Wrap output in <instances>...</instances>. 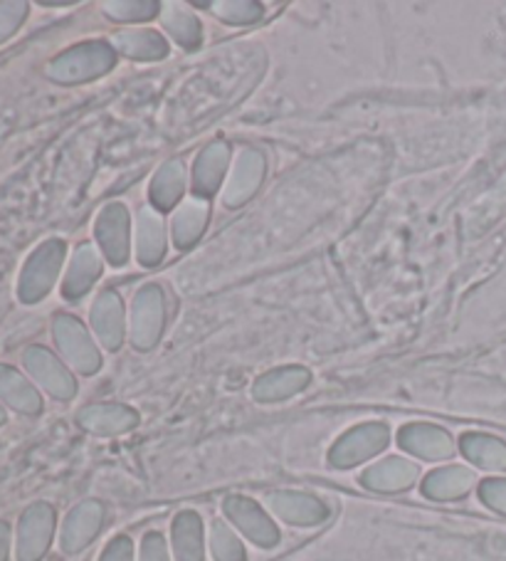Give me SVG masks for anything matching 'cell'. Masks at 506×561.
Wrapping results in <instances>:
<instances>
[{
  "mask_svg": "<svg viewBox=\"0 0 506 561\" xmlns=\"http://www.w3.org/2000/svg\"><path fill=\"white\" fill-rule=\"evenodd\" d=\"M208 218H210L208 198L193 196L188 201H183L181 208L173 213L171 218V236L176 248L188 250L191 245H196L203 236V230L208 226Z\"/></svg>",
  "mask_w": 506,
  "mask_h": 561,
  "instance_id": "cell-19",
  "label": "cell"
},
{
  "mask_svg": "<svg viewBox=\"0 0 506 561\" xmlns=\"http://www.w3.org/2000/svg\"><path fill=\"white\" fill-rule=\"evenodd\" d=\"M67 255V245L60 238L45 240L43 245L33 250V255L25 260L21 279H18V297L23 305H35L50 295Z\"/></svg>",
  "mask_w": 506,
  "mask_h": 561,
  "instance_id": "cell-2",
  "label": "cell"
},
{
  "mask_svg": "<svg viewBox=\"0 0 506 561\" xmlns=\"http://www.w3.org/2000/svg\"><path fill=\"white\" fill-rule=\"evenodd\" d=\"M0 401L23 415H37L43 411V399L35 386L8 364H0Z\"/></svg>",
  "mask_w": 506,
  "mask_h": 561,
  "instance_id": "cell-23",
  "label": "cell"
},
{
  "mask_svg": "<svg viewBox=\"0 0 506 561\" xmlns=\"http://www.w3.org/2000/svg\"><path fill=\"white\" fill-rule=\"evenodd\" d=\"M100 561H134V541L124 535L112 539L102 551Z\"/></svg>",
  "mask_w": 506,
  "mask_h": 561,
  "instance_id": "cell-35",
  "label": "cell"
},
{
  "mask_svg": "<svg viewBox=\"0 0 506 561\" xmlns=\"http://www.w3.org/2000/svg\"><path fill=\"white\" fill-rule=\"evenodd\" d=\"M165 324V297L159 285H146L131 302V344L139 352H149L159 344Z\"/></svg>",
  "mask_w": 506,
  "mask_h": 561,
  "instance_id": "cell-5",
  "label": "cell"
},
{
  "mask_svg": "<svg viewBox=\"0 0 506 561\" xmlns=\"http://www.w3.org/2000/svg\"><path fill=\"white\" fill-rule=\"evenodd\" d=\"M417 476H421V470H417L415 462L393 456L368 468L361 476V485L373 492H386V495H391V492H403L407 488H413Z\"/></svg>",
  "mask_w": 506,
  "mask_h": 561,
  "instance_id": "cell-17",
  "label": "cell"
},
{
  "mask_svg": "<svg viewBox=\"0 0 506 561\" xmlns=\"http://www.w3.org/2000/svg\"><path fill=\"white\" fill-rule=\"evenodd\" d=\"M388 443H391V431L386 423L356 425L334 443V448L329 450V462L338 470L356 468L383 453Z\"/></svg>",
  "mask_w": 506,
  "mask_h": 561,
  "instance_id": "cell-3",
  "label": "cell"
},
{
  "mask_svg": "<svg viewBox=\"0 0 506 561\" xmlns=\"http://www.w3.org/2000/svg\"><path fill=\"white\" fill-rule=\"evenodd\" d=\"M165 255V226L156 208H141L136 216V257L143 267L159 265Z\"/></svg>",
  "mask_w": 506,
  "mask_h": 561,
  "instance_id": "cell-20",
  "label": "cell"
},
{
  "mask_svg": "<svg viewBox=\"0 0 506 561\" xmlns=\"http://www.w3.org/2000/svg\"><path fill=\"white\" fill-rule=\"evenodd\" d=\"M139 561H171L169 547H165V539L159 535V531H149V535L141 539Z\"/></svg>",
  "mask_w": 506,
  "mask_h": 561,
  "instance_id": "cell-34",
  "label": "cell"
},
{
  "mask_svg": "<svg viewBox=\"0 0 506 561\" xmlns=\"http://www.w3.org/2000/svg\"><path fill=\"white\" fill-rule=\"evenodd\" d=\"M55 510L47 502H35L18 522V561H41L53 545Z\"/></svg>",
  "mask_w": 506,
  "mask_h": 561,
  "instance_id": "cell-7",
  "label": "cell"
},
{
  "mask_svg": "<svg viewBox=\"0 0 506 561\" xmlns=\"http://www.w3.org/2000/svg\"><path fill=\"white\" fill-rule=\"evenodd\" d=\"M173 537V557L176 561H203L206 554V545H203V519L198 512H181V515L173 519L171 527Z\"/></svg>",
  "mask_w": 506,
  "mask_h": 561,
  "instance_id": "cell-26",
  "label": "cell"
},
{
  "mask_svg": "<svg viewBox=\"0 0 506 561\" xmlns=\"http://www.w3.org/2000/svg\"><path fill=\"white\" fill-rule=\"evenodd\" d=\"M3 423H5V409L0 405V425H3Z\"/></svg>",
  "mask_w": 506,
  "mask_h": 561,
  "instance_id": "cell-37",
  "label": "cell"
},
{
  "mask_svg": "<svg viewBox=\"0 0 506 561\" xmlns=\"http://www.w3.org/2000/svg\"><path fill=\"white\" fill-rule=\"evenodd\" d=\"M265 153L257 149H242L235 157V163H232L230 181L226 191H222V203H226L228 208H238L242 203H248L262 186V181H265Z\"/></svg>",
  "mask_w": 506,
  "mask_h": 561,
  "instance_id": "cell-10",
  "label": "cell"
},
{
  "mask_svg": "<svg viewBox=\"0 0 506 561\" xmlns=\"http://www.w3.org/2000/svg\"><path fill=\"white\" fill-rule=\"evenodd\" d=\"M311 383V371L304 366H279V369H272L262 374L260 379L252 383V396L260 403H277L291 399L307 389Z\"/></svg>",
  "mask_w": 506,
  "mask_h": 561,
  "instance_id": "cell-15",
  "label": "cell"
},
{
  "mask_svg": "<svg viewBox=\"0 0 506 561\" xmlns=\"http://www.w3.org/2000/svg\"><path fill=\"white\" fill-rule=\"evenodd\" d=\"M8 554H11V527L0 522V561H8Z\"/></svg>",
  "mask_w": 506,
  "mask_h": 561,
  "instance_id": "cell-36",
  "label": "cell"
},
{
  "mask_svg": "<svg viewBox=\"0 0 506 561\" xmlns=\"http://www.w3.org/2000/svg\"><path fill=\"white\" fill-rule=\"evenodd\" d=\"M53 336L65 362L72 366L74 371L84 376L96 374L102 366V354L92 342L90 332H87L80 319L72 314H57L53 319Z\"/></svg>",
  "mask_w": 506,
  "mask_h": 561,
  "instance_id": "cell-4",
  "label": "cell"
},
{
  "mask_svg": "<svg viewBox=\"0 0 506 561\" xmlns=\"http://www.w3.org/2000/svg\"><path fill=\"white\" fill-rule=\"evenodd\" d=\"M398 445H401L405 453H411V456L430 462L452 458L457 450L452 435L440 428V425L430 423L403 425V428L398 431Z\"/></svg>",
  "mask_w": 506,
  "mask_h": 561,
  "instance_id": "cell-11",
  "label": "cell"
},
{
  "mask_svg": "<svg viewBox=\"0 0 506 561\" xmlns=\"http://www.w3.org/2000/svg\"><path fill=\"white\" fill-rule=\"evenodd\" d=\"M106 13L114 21L122 23H139V21H151V18L161 15V3L156 0H116V3H106Z\"/></svg>",
  "mask_w": 506,
  "mask_h": 561,
  "instance_id": "cell-31",
  "label": "cell"
},
{
  "mask_svg": "<svg viewBox=\"0 0 506 561\" xmlns=\"http://www.w3.org/2000/svg\"><path fill=\"white\" fill-rule=\"evenodd\" d=\"M186 191V169L183 161H165L151 181V203L156 210H171Z\"/></svg>",
  "mask_w": 506,
  "mask_h": 561,
  "instance_id": "cell-28",
  "label": "cell"
},
{
  "mask_svg": "<svg viewBox=\"0 0 506 561\" xmlns=\"http://www.w3.org/2000/svg\"><path fill=\"white\" fill-rule=\"evenodd\" d=\"M27 13H31V5L23 3V0H11V3H0V43H5L8 37L18 33V27L25 23Z\"/></svg>",
  "mask_w": 506,
  "mask_h": 561,
  "instance_id": "cell-32",
  "label": "cell"
},
{
  "mask_svg": "<svg viewBox=\"0 0 506 561\" xmlns=\"http://www.w3.org/2000/svg\"><path fill=\"white\" fill-rule=\"evenodd\" d=\"M267 502H269V510L275 512L279 519H285L287 525L314 527V525H321L324 519H329V507L319 497L307 495V492L279 490V492H272Z\"/></svg>",
  "mask_w": 506,
  "mask_h": 561,
  "instance_id": "cell-13",
  "label": "cell"
},
{
  "mask_svg": "<svg viewBox=\"0 0 506 561\" xmlns=\"http://www.w3.org/2000/svg\"><path fill=\"white\" fill-rule=\"evenodd\" d=\"M460 450L474 468L486 472H506V443L494 438V435L464 433Z\"/></svg>",
  "mask_w": 506,
  "mask_h": 561,
  "instance_id": "cell-24",
  "label": "cell"
},
{
  "mask_svg": "<svg viewBox=\"0 0 506 561\" xmlns=\"http://www.w3.org/2000/svg\"><path fill=\"white\" fill-rule=\"evenodd\" d=\"M480 500L486 507L506 515V478H490L480 485Z\"/></svg>",
  "mask_w": 506,
  "mask_h": 561,
  "instance_id": "cell-33",
  "label": "cell"
},
{
  "mask_svg": "<svg viewBox=\"0 0 506 561\" xmlns=\"http://www.w3.org/2000/svg\"><path fill=\"white\" fill-rule=\"evenodd\" d=\"M161 25L165 27V33H171L173 41L181 47H186V50H196L203 41L200 21L196 13H191L183 3L161 5Z\"/></svg>",
  "mask_w": 506,
  "mask_h": 561,
  "instance_id": "cell-27",
  "label": "cell"
},
{
  "mask_svg": "<svg viewBox=\"0 0 506 561\" xmlns=\"http://www.w3.org/2000/svg\"><path fill=\"white\" fill-rule=\"evenodd\" d=\"M94 236L104 257L114 267H124L131 255V218L124 203L104 206L94 222Z\"/></svg>",
  "mask_w": 506,
  "mask_h": 561,
  "instance_id": "cell-6",
  "label": "cell"
},
{
  "mask_svg": "<svg viewBox=\"0 0 506 561\" xmlns=\"http://www.w3.org/2000/svg\"><path fill=\"white\" fill-rule=\"evenodd\" d=\"M222 512H226V517L252 541V545L269 549L279 541V529L275 527V522L269 519L267 512L262 510L255 500L230 495L222 502Z\"/></svg>",
  "mask_w": 506,
  "mask_h": 561,
  "instance_id": "cell-8",
  "label": "cell"
},
{
  "mask_svg": "<svg viewBox=\"0 0 506 561\" xmlns=\"http://www.w3.org/2000/svg\"><path fill=\"white\" fill-rule=\"evenodd\" d=\"M210 549L216 561H248L245 547L226 522L216 519L210 527Z\"/></svg>",
  "mask_w": 506,
  "mask_h": 561,
  "instance_id": "cell-29",
  "label": "cell"
},
{
  "mask_svg": "<svg viewBox=\"0 0 506 561\" xmlns=\"http://www.w3.org/2000/svg\"><path fill=\"white\" fill-rule=\"evenodd\" d=\"M23 364L27 374H31L33 379L53 396V399L57 401L74 399L77 393L74 376L50 350H45V346H31V350L23 354Z\"/></svg>",
  "mask_w": 506,
  "mask_h": 561,
  "instance_id": "cell-9",
  "label": "cell"
},
{
  "mask_svg": "<svg viewBox=\"0 0 506 561\" xmlns=\"http://www.w3.org/2000/svg\"><path fill=\"white\" fill-rule=\"evenodd\" d=\"M114 50L134 57V60L153 62L169 55V43L163 41L161 33L151 31V27H141V31L131 27V31H119L114 35Z\"/></svg>",
  "mask_w": 506,
  "mask_h": 561,
  "instance_id": "cell-25",
  "label": "cell"
},
{
  "mask_svg": "<svg viewBox=\"0 0 506 561\" xmlns=\"http://www.w3.org/2000/svg\"><path fill=\"white\" fill-rule=\"evenodd\" d=\"M116 65V50L104 41H90L80 43L57 55L55 60L47 65V77L60 84H82L96 80L112 70Z\"/></svg>",
  "mask_w": 506,
  "mask_h": 561,
  "instance_id": "cell-1",
  "label": "cell"
},
{
  "mask_svg": "<svg viewBox=\"0 0 506 561\" xmlns=\"http://www.w3.org/2000/svg\"><path fill=\"white\" fill-rule=\"evenodd\" d=\"M102 277V257L92 245H80L74 250L70 267L65 273L62 295L65 299H80L90 293L92 285Z\"/></svg>",
  "mask_w": 506,
  "mask_h": 561,
  "instance_id": "cell-21",
  "label": "cell"
},
{
  "mask_svg": "<svg viewBox=\"0 0 506 561\" xmlns=\"http://www.w3.org/2000/svg\"><path fill=\"white\" fill-rule=\"evenodd\" d=\"M230 167V147L226 141H212L200 151L193 167V191L198 198H210L220 188Z\"/></svg>",
  "mask_w": 506,
  "mask_h": 561,
  "instance_id": "cell-18",
  "label": "cell"
},
{
  "mask_svg": "<svg viewBox=\"0 0 506 561\" xmlns=\"http://www.w3.org/2000/svg\"><path fill=\"white\" fill-rule=\"evenodd\" d=\"M77 423L94 435H119L136 428L139 413L124 403H94L77 413Z\"/></svg>",
  "mask_w": 506,
  "mask_h": 561,
  "instance_id": "cell-16",
  "label": "cell"
},
{
  "mask_svg": "<svg viewBox=\"0 0 506 561\" xmlns=\"http://www.w3.org/2000/svg\"><path fill=\"white\" fill-rule=\"evenodd\" d=\"M104 525V507L96 500H84L77 505L70 515H67L60 535V547L65 554H77V551L87 549L100 535Z\"/></svg>",
  "mask_w": 506,
  "mask_h": 561,
  "instance_id": "cell-12",
  "label": "cell"
},
{
  "mask_svg": "<svg viewBox=\"0 0 506 561\" xmlns=\"http://www.w3.org/2000/svg\"><path fill=\"white\" fill-rule=\"evenodd\" d=\"M90 319H92L94 334L100 336L104 350L110 352L122 350L124 332H126V314H124V302L119 295L112 293V289H104V293L94 299Z\"/></svg>",
  "mask_w": 506,
  "mask_h": 561,
  "instance_id": "cell-14",
  "label": "cell"
},
{
  "mask_svg": "<svg viewBox=\"0 0 506 561\" xmlns=\"http://www.w3.org/2000/svg\"><path fill=\"white\" fill-rule=\"evenodd\" d=\"M474 482H476V476L472 468L447 466L440 470H433L430 476L423 480V495L435 502L460 500L474 488Z\"/></svg>",
  "mask_w": 506,
  "mask_h": 561,
  "instance_id": "cell-22",
  "label": "cell"
},
{
  "mask_svg": "<svg viewBox=\"0 0 506 561\" xmlns=\"http://www.w3.org/2000/svg\"><path fill=\"white\" fill-rule=\"evenodd\" d=\"M208 8L230 25H250L262 18V5L252 0H218V3H208Z\"/></svg>",
  "mask_w": 506,
  "mask_h": 561,
  "instance_id": "cell-30",
  "label": "cell"
}]
</instances>
